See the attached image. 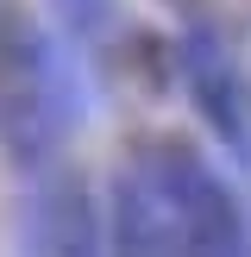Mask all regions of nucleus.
<instances>
[{
  "mask_svg": "<svg viewBox=\"0 0 251 257\" xmlns=\"http://www.w3.org/2000/svg\"><path fill=\"white\" fill-rule=\"evenodd\" d=\"M75 125V82L50 25L32 7L0 0V151L19 170H50L63 132Z\"/></svg>",
  "mask_w": 251,
  "mask_h": 257,
  "instance_id": "obj_1",
  "label": "nucleus"
},
{
  "mask_svg": "<svg viewBox=\"0 0 251 257\" xmlns=\"http://www.w3.org/2000/svg\"><path fill=\"white\" fill-rule=\"evenodd\" d=\"M163 7H170L182 25H201V19H213V0H163Z\"/></svg>",
  "mask_w": 251,
  "mask_h": 257,
  "instance_id": "obj_7",
  "label": "nucleus"
},
{
  "mask_svg": "<svg viewBox=\"0 0 251 257\" xmlns=\"http://www.w3.org/2000/svg\"><path fill=\"white\" fill-rule=\"evenodd\" d=\"M50 7H57L63 32H69L75 44L100 50V57H107V50L119 44V32H126V19H119V0H50Z\"/></svg>",
  "mask_w": 251,
  "mask_h": 257,
  "instance_id": "obj_6",
  "label": "nucleus"
},
{
  "mask_svg": "<svg viewBox=\"0 0 251 257\" xmlns=\"http://www.w3.org/2000/svg\"><path fill=\"white\" fill-rule=\"evenodd\" d=\"M25 257H107V213L82 170H38L25 201Z\"/></svg>",
  "mask_w": 251,
  "mask_h": 257,
  "instance_id": "obj_4",
  "label": "nucleus"
},
{
  "mask_svg": "<svg viewBox=\"0 0 251 257\" xmlns=\"http://www.w3.org/2000/svg\"><path fill=\"white\" fill-rule=\"evenodd\" d=\"M176 69H182V88H188V100H195V113L213 125V138H220L238 163H251V82H245L232 44L220 38L213 19L182 25V38H176Z\"/></svg>",
  "mask_w": 251,
  "mask_h": 257,
  "instance_id": "obj_3",
  "label": "nucleus"
},
{
  "mask_svg": "<svg viewBox=\"0 0 251 257\" xmlns=\"http://www.w3.org/2000/svg\"><path fill=\"white\" fill-rule=\"evenodd\" d=\"M145 170L157 176L163 201L176 213L182 257H251V232H245V213H238L232 188L220 182V170L188 138H151Z\"/></svg>",
  "mask_w": 251,
  "mask_h": 257,
  "instance_id": "obj_2",
  "label": "nucleus"
},
{
  "mask_svg": "<svg viewBox=\"0 0 251 257\" xmlns=\"http://www.w3.org/2000/svg\"><path fill=\"white\" fill-rule=\"evenodd\" d=\"M107 257H182L176 245V213L163 201L157 176L138 163V170L113 176L107 195Z\"/></svg>",
  "mask_w": 251,
  "mask_h": 257,
  "instance_id": "obj_5",
  "label": "nucleus"
}]
</instances>
